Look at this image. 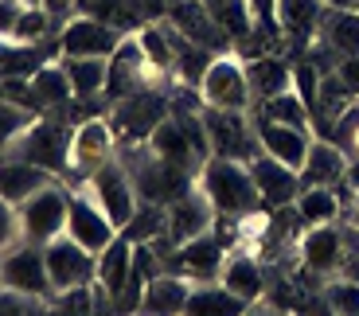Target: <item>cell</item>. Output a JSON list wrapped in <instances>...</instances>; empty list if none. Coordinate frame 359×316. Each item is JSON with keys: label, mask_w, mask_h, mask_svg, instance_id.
<instances>
[{"label": "cell", "mask_w": 359, "mask_h": 316, "mask_svg": "<svg viewBox=\"0 0 359 316\" xmlns=\"http://www.w3.org/2000/svg\"><path fill=\"white\" fill-rule=\"evenodd\" d=\"M196 188L211 199L215 215H223V219H246V215H258V207H262L250 164H243V160L207 156L203 168L196 172Z\"/></svg>", "instance_id": "1"}, {"label": "cell", "mask_w": 359, "mask_h": 316, "mask_svg": "<svg viewBox=\"0 0 359 316\" xmlns=\"http://www.w3.org/2000/svg\"><path fill=\"white\" fill-rule=\"evenodd\" d=\"M168 118H172L168 94L153 90V86L129 94V98H121V102H114L109 114H106L109 129H114V137H117V145H144Z\"/></svg>", "instance_id": "2"}, {"label": "cell", "mask_w": 359, "mask_h": 316, "mask_svg": "<svg viewBox=\"0 0 359 316\" xmlns=\"http://www.w3.org/2000/svg\"><path fill=\"white\" fill-rule=\"evenodd\" d=\"M71 141H74V125H71V121L36 118V125L16 141L12 156H24L27 164L51 172L55 180H67V172H71Z\"/></svg>", "instance_id": "3"}, {"label": "cell", "mask_w": 359, "mask_h": 316, "mask_svg": "<svg viewBox=\"0 0 359 316\" xmlns=\"http://www.w3.org/2000/svg\"><path fill=\"white\" fill-rule=\"evenodd\" d=\"M20 235L24 242L47 246L51 238L67 235V211H71V188L59 180H51L47 188H39L36 195H27L20 203Z\"/></svg>", "instance_id": "4"}, {"label": "cell", "mask_w": 359, "mask_h": 316, "mask_svg": "<svg viewBox=\"0 0 359 316\" xmlns=\"http://www.w3.org/2000/svg\"><path fill=\"white\" fill-rule=\"evenodd\" d=\"M203 129L211 156H226V160L250 164L262 153L258 129H254V114H238V109H211L203 106Z\"/></svg>", "instance_id": "5"}, {"label": "cell", "mask_w": 359, "mask_h": 316, "mask_svg": "<svg viewBox=\"0 0 359 316\" xmlns=\"http://www.w3.org/2000/svg\"><path fill=\"white\" fill-rule=\"evenodd\" d=\"M199 98L211 109H238V114H254V94L246 82V63L238 55H215L211 71L199 82Z\"/></svg>", "instance_id": "6"}, {"label": "cell", "mask_w": 359, "mask_h": 316, "mask_svg": "<svg viewBox=\"0 0 359 316\" xmlns=\"http://www.w3.org/2000/svg\"><path fill=\"white\" fill-rule=\"evenodd\" d=\"M43 258H47V273H51V285H55V297L59 293H74V289H86L98 281V254H90L86 246H79L71 235H59L43 246Z\"/></svg>", "instance_id": "7"}, {"label": "cell", "mask_w": 359, "mask_h": 316, "mask_svg": "<svg viewBox=\"0 0 359 316\" xmlns=\"http://www.w3.org/2000/svg\"><path fill=\"white\" fill-rule=\"evenodd\" d=\"M0 289H16L27 293V297H55L51 273H47V258L43 246L36 242H16L12 250L0 254Z\"/></svg>", "instance_id": "8"}, {"label": "cell", "mask_w": 359, "mask_h": 316, "mask_svg": "<svg viewBox=\"0 0 359 316\" xmlns=\"http://www.w3.org/2000/svg\"><path fill=\"white\" fill-rule=\"evenodd\" d=\"M86 184H90L86 191L98 199V207L114 219L117 231H126L129 219H133L137 207H141V199H137V188H133V180H129V168L121 164V156L106 160Z\"/></svg>", "instance_id": "9"}, {"label": "cell", "mask_w": 359, "mask_h": 316, "mask_svg": "<svg viewBox=\"0 0 359 316\" xmlns=\"http://www.w3.org/2000/svg\"><path fill=\"white\" fill-rule=\"evenodd\" d=\"M117 156V137L109 129L106 118H90L74 125V141H71V172L67 180L71 184H86L94 172L102 168L106 160Z\"/></svg>", "instance_id": "10"}, {"label": "cell", "mask_w": 359, "mask_h": 316, "mask_svg": "<svg viewBox=\"0 0 359 316\" xmlns=\"http://www.w3.org/2000/svg\"><path fill=\"white\" fill-rule=\"evenodd\" d=\"M71 188V211H67V235L79 246H86L90 254H102L121 231L114 226V219L98 207V199L90 195L82 184H67Z\"/></svg>", "instance_id": "11"}, {"label": "cell", "mask_w": 359, "mask_h": 316, "mask_svg": "<svg viewBox=\"0 0 359 316\" xmlns=\"http://www.w3.org/2000/svg\"><path fill=\"white\" fill-rule=\"evenodd\" d=\"M226 266V246L215 238V231H207L203 238H191L184 246L164 250V270L168 273H184L191 285L199 281H215Z\"/></svg>", "instance_id": "12"}, {"label": "cell", "mask_w": 359, "mask_h": 316, "mask_svg": "<svg viewBox=\"0 0 359 316\" xmlns=\"http://www.w3.org/2000/svg\"><path fill=\"white\" fill-rule=\"evenodd\" d=\"M215 207L199 188H188L180 199H172L164 207V238L172 246H184L191 238H203L207 231H215Z\"/></svg>", "instance_id": "13"}, {"label": "cell", "mask_w": 359, "mask_h": 316, "mask_svg": "<svg viewBox=\"0 0 359 316\" xmlns=\"http://www.w3.org/2000/svg\"><path fill=\"white\" fill-rule=\"evenodd\" d=\"M121 32L109 27L106 20L94 16H71L59 32V51L67 59H109V55L121 47Z\"/></svg>", "instance_id": "14"}, {"label": "cell", "mask_w": 359, "mask_h": 316, "mask_svg": "<svg viewBox=\"0 0 359 316\" xmlns=\"http://www.w3.org/2000/svg\"><path fill=\"white\" fill-rule=\"evenodd\" d=\"M164 20H168V24L176 27L184 39L211 47L215 55H231V51H234L231 36L219 27L215 12L207 8L203 0H172V4H168V16H164Z\"/></svg>", "instance_id": "15"}, {"label": "cell", "mask_w": 359, "mask_h": 316, "mask_svg": "<svg viewBox=\"0 0 359 316\" xmlns=\"http://www.w3.org/2000/svg\"><path fill=\"white\" fill-rule=\"evenodd\" d=\"M254 129H258V145H262V153L301 172V164H305L309 149H313V129L281 125V121L258 118V114H254Z\"/></svg>", "instance_id": "16"}, {"label": "cell", "mask_w": 359, "mask_h": 316, "mask_svg": "<svg viewBox=\"0 0 359 316\" xmlns=\"http://www.w3.org/2000/svg\"><path fill=\"white\" fill-rule=\"evenodd\" d=\"M250 176L254 184H258V195L266 207H289V203H297V195H301V172L289 168V164L273 160V156L258 153L250 160Z\"/></svg>", "instance_id": "17"}, {"label": "cell", "mask_w": 359, "mask_h": 316, "mask_svg": "<svg viewBox=\"0 0 359 316\" xmlns=\"http://www.w3.org/2000/svg\"><path fill=\"white\" fill-rule=\"evenodd\" d=\"M320 20H324V0H278L281 36H285V43L297 47V55L320 36Z\"/></svg>", "instance_id": "18"}, {"label": "cell", "mask_w": 359, "mask_h": 316, "mask_svg": "<svg viewBox=\"0 0 359 316\" xmlns=\"http://www.w3.org/2000/svg\"><path fill=\"white\" fill-rule=\"evenodd\" d=\"M188 293H191L188 277H180V273H156L153 281H144L137 316H184Z\"/></svg>", "instance_id": "19"}, {"label": "cell", "mask_w": 359, "mask_h": 316, "mask_svg": "<svg viewBox=\"0 0 359 316\" xmlns=\"http://www.w3.org/2000/svg\"><path fill=\"white\" fill-rule=\"evenodd\" d=\"M344 168H348V153L336 141L313 137V149H309L305 164H301V191L305 188H336L344 180Z\"/></svg>", "instance_id": "20"}, {"label": "cell", "mask_w": 359, "mask_h": 316, "mask_svg": "<svg viewBox=\"0 0 359 316\" xmlns=\"http://www.w3.org/2000/svg\"><path fill=\"white\" fill-rule=\"evenodd\" d=\"M344 254H348V246H344V235L332 223L309 226L305 238H301V262L313 273H336L344 266Z\"/></svg>", "instance_id": "21"}, {"label": "cell", "mask_w": 359, "mask_h": 316, "mask_svg": "<svg viewBox=\"0 0 359 316\" xmlns=\"http://www.w3.org/2000/svg\"><path fill=\"white\" fill-rule=\"evenodd\" d=\"M55 176L36 164H27L24 156H0V199H8V203H24L27 195H36L39 188H47Z\"/></svg>", "instance_id": "22"}, {"label": "cell", "mask_w": 359, "mask_h": 316, "mask_svg": "<svg viewBox=\"0 0 359 316\" xmlns=\"http://www.w3.org/2000/svg\"><path fill=\"white\" fill-rule=\"evenodd\" d=\"M246 82H250L254 106L266 98L293 90V63H285L281 55H262V59H246Z\"/></svg>", "instance_id": "23"}, {"label": "cell", "mask_w": 359, "mask_h": 316, "mask_svg": "<svg viewBox=\"0 0 359 316\" xmlns=\"http://www.w3.org/2000/svg\"><path fill=\"white\" fill-rule=\"evenodd\" d=\"M129 277H133V242H129L126 235H117L114 242L98 254V289L109 297V305H114V297L129 285Z\"/></svg>", "instance_id": "24"}, {"label": "cell", "mask_w": 359, "mask_h": 316, "mask_svg": "<svg viewBox=\"0 0 359 316\" xmlns=\"http://www.w3.org/2000/svg\"><path fill=\"white\" fill-rule=\"evenodd\" d=\"M219 285L231 289L234 297L246 301V305H258L262 293H266V273H262L258 258H250V254H231L223 273H219Z\"/></svg>", "instance_id": "25"}, {"label": "cell", "mask_w": 359, "mask_h": 316, "mask_svg": "<svg viewBox=\"0 0 359 316\" xmlns=\"http://www.w3.org/2000/svg\"><path fill=\"white\" fill-rule=\"evenodd\" d=\"M172 47H176V63H172V78L180 82V86H188V90H199V82H203V74L211 71V63H215V51L203 43H191V39H184L172 27Z\"/></svg>", "instance_id": "26"}, {"label": "cell", "mask_w": 359, "mask_h": 316, "mask_svg": "<svg viewBox=\"0 0 359 316\" xmlns=\"http://www.w3.org/2000/svg\"><path fill=\"white\" fill-rule=\"evenodd\" d=\"M246 301H238L231 289H223L219 281H199L191 285L184 316H246Z\"/></svg>", "instance_id": "27"}, {"label": "cell", "mask_w": 359, "mask_h": 316, "mask_svg": "<svg viewBox=\"0 0 359 316\" xmlns=\"http://www.w3.org/2000/svg\"><path fill=\"white\" fill-rule=\"evenodd\" d=\"M67 78H71L74 102H98L106 98L109 82V59H63Z\"/></svg>", "instance_id": "28"}, {"label": "cell", "mask_w": 359, "mask_h": 316, "mask_svg": "<svg viewBox=\"0 0 359 316\" xmlns=\"http://www.w3.org/2000/svg\"><path fill=\"white\" fill-rule=\"evenodd\" d=\"M27 82H32V94H36L39 109H67L74 102V90H71V78H67L63 63H43Z\"/></svg>", "instance_id": "29"}, {"label": "cell", "mask_w": 359, "mask_h": 316, "mask_svg": "<svg viewBox=\"0 0 359 316\" xmlns=\"http://www.w3.org/2000/svg\"><path fill=\"white\" fill-rule=\"evenodd\" d=\"M320 39L332 47L340 59H351V55H359V12H355V8H348V12L324 8Z\"/></svg>", "instance_id": "30"}, {"label": "cell", "mask_w": 359, "mask_h": 316, "mask_svg": "<svg viewBox=\"0 0 359 316\" xmlns=\"http://www.w3.org/2000/svg\"><path fill=\"white\" fill-rule=\"evenodd\" d=\"M258 118H269V121H281V125H297V129H313V109L297 98V90H285L278 98H266L254 106Z\"/></svg>", "instance_id": "31"}, {"label": "cell", "mask_w": 359, "mask_h": 316, "mask_svg": "<svg viewBox=\"0 0 359 316\" xmlns=\"http://www.w3.org/2000/svg\"><path fill=\"white\" fill-rule=\"evenodd\" d=\"M297 223L305 226H320V223H332L340 215V199H336L332 188H305L297 195Z\"/></svg>", "instance_id": "32"}, {"label": "cell", "mask_w": 359, "mask_h": 316, "mask_svg": "<svg viewBox=\"0 0 359 316\" xmlns=\"http://www.w3.org/2000/svg\"><path fill=\"white\" fill-rule=\"evenodd\" d=\"M32 125H36V114H32V109L16 106V102H8V98H0V156H12L16 141Z\"/></svg>", "instance_id": "33"}, {"label": "cell", "mask_w": 359, "mask_h": 316, "mask_svg": "<svg viewBox=\"0 0 359 316\" xmlns=\"http://www.w3.org/2000/svg\"><path fill=\"white\" fill-rule=\"evenodd\" d=\"M320 301L332 316H359V277H336L320 289Z\"/></svg>", "instance_id": "34"}, {"label": "cell", "mask_w": 359, "mask_h": 316, "mask_svg": "<svg viewBox=\"0 0 359 316\" xmlns=\"http://www.w3.org/2000/svg\"><path fill=\"white\" fill-rule=\"evenodd\" d=\"M47 305H51V301H43V297L0 289V316H47Z\"/></svg>", "instance_id": "35"}, {"label": "cell", "mask_w": 359, "mask_h": 316, "mask_svg": "<svg viewBox=\"0 0 359 316\" xmlns=\"http://www.w3.org/2000/svg\"><path fill=\"white\" fill-rule=\"evenodd\" d=\"M332 141H336V145H340L348 156H359V102L348 109V114H344L340 121H336Z\"/></svg>", "instance_id": "36"}, {"label": "cell", "mask_w": 359, "mask_h": 316, "mask_svg": "<svg viewBox=\"0 0 359 316\" xmlns=\"http://www.w3.org/2000/svg\"><path fill=\"white\" fill-rule=\"evenodd\" d=\"M16 242H24V235H20V211H16V203L0 199V254L12 250Z\"/></svg>", "instance_id": "37"}, {"label": "cell", "mask_w": 359, "mask_h": 316, "mask_svg": "<svg viewBox=\"0 0 359 316\" xmlns=\"http://www.w3.org/2000/svg\"><path fill=\"white\" fill-rule=\"evenodd\" d=\"M336 74H340V78H344V86H348V90L355 94V102H359V55H351V59H340Z\"/></svg>", "instance_id": "38"}, {"label": "cell", "mask_w": 359, "mask_h": 316, "mask_svg": "<svg viewBox=\"0 0 359 316\" xmlns=\"http://www.w3.org/2000/svg\"><path fill=\"white\" fill-rule=\"evenodd\" d=\"M74 4H79V0H43V12L55 24H67V20L74 16Z\"/></svg>", "instance_id": "39"}, {"label": "cell", "mask_w": 359, "mask_h": 316, "mask_svg": "<svg viewBox=\"0 0 359 316\" xmlns=\"http://www.w3.org/2000/svg\"><path fill=\"white\" fill-rule=\"evenodd\" d=\"M344 184L351 191H359V156H348V168H344Z\"/></svg>", "instance_id": "40"}, {"label": "cell", "mask_w": 359, "mask_h": 316, "mask_svg": "<svg viewBox=\"0 0 359 316\" xmlns=\"http://www.w3.org/2000/svg\"><path fill=\"white\" fill-rule=\"evenodd\" d=\"M359 0H324V8H336V12H348V8H355Z\"/></svg>", "instance_id": "41"}, {"label": "cell", "mask_w": 359, "mask_h": 316, "mask_svg": "<svg viewBox=\"0 0 359 316\" xmlns=\"http://www.w3.org/2000/svg\"><path fill=\"white\" fill-rule=\"evenodd\" d=\"M207 8H219V4H226V0H203Z\"/></svg>", "instance_id": "42"}, {"label": "cell", "mask_w": 359, "mask_h": 316, "mask_svg": "<svg viewBox=\"0 0 359 316\" xmlns=\"http://www.w3.org/2000/svg\"><path fill=\"white\" fill-rule=\"evenodd\" d=\"M246 316H262V312H254V305H250V308H246Z\"/></svg>", "instance_id": "43"}, {"label": "cell", "mask_w": 359, "mask_h": 316, "mask_svg": "<svg viewBox=\"0 0 359 316\" xmlns=\"http://www.w3.org/2000/svg\"><path fill=\"white\" fill-rule=\"evenodd\" d=\"M355 12H359V4H355Z\"/></svg>", "instance_id": "44"}, {"label": "cell", "mask_w": 359, "mask_h": 316, "mask_svg": "<svg viewBox=\"0 0 359 316\" xmlns=\"http://www.w3.org/2000/svg\"><path fill=\"white\" fill-rule=\"evenodd\" d=\"M0 98H4V94H0Z\"/></svg>", "instance_id": "45"}]
</instances>
